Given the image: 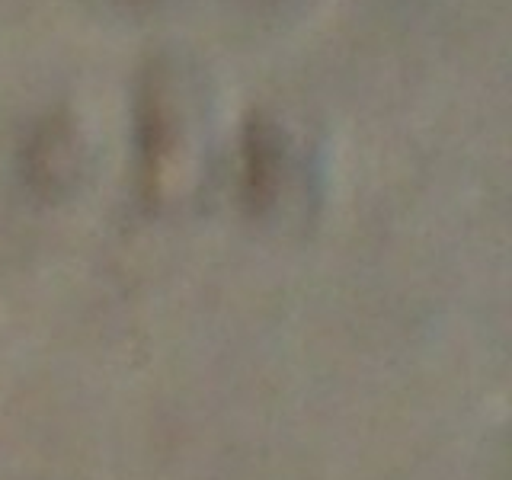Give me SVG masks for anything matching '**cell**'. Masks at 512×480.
I'll return each mask as SVG.
<instances>
[{"label":"cell","instance_id":"obj_1","mask_svg":"<svg viewBox=\"0 0 512 480\" xmlns=\"http://www.w3.org/2000/svg\"><path fill=\"white\" fill-rule=\"evenodd\" d=\"M109 4H122V7H138V4H151V0H109Z\"/></svg>","mask_w":512,"mask_h":480}]
</instances>
